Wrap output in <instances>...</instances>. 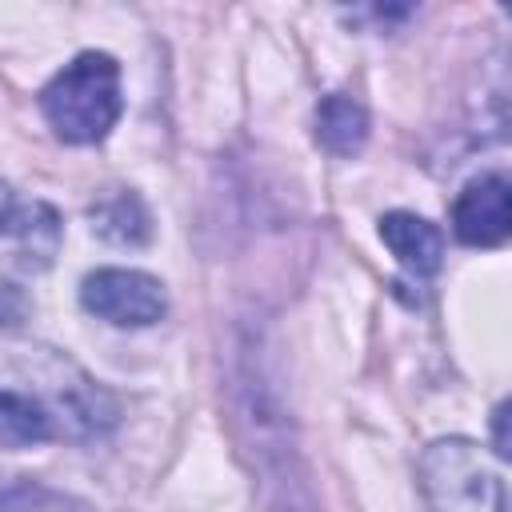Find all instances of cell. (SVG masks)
<instances>
[{
  "mask_svg": "<svg viewBox=\"0 0 512 512\" xmlns=\"http://www.w3.org/2000/svg\"><path fill=\"white\" fill-rule=\"evenodd\" d=\"M44 120L68 144H96L120 116V64L108 52H80L40 92Z\"/></svg>",
  "mask_w": 512,
  "mask_h": 512,
  "instance_id": "6da1fadb",
  "label": "cell"
},
{
  "mask_svg": "<svg viewBox=\"0 0 512 512\" xmlns=\"http://www.w3.org/2000/svg\"><path fill=\"white\" fill-rule=\"evenodd\" d=\"M428 512H504V480L480 444L448 436L420 456Z\"/></svg>",
  "mask_w": 512,
  "mask_h": 512,
  "instance_id": "7a4b0ae2",
  "label": "cell"
},
{
  "mask_svg": "<svg viewBox=\"0 0 512 512\" xmlns=\"http://www.w3.org/2000/svg\"><path fill=\"white\" fill-rule=\"evenodd\" d=\"M80 304L116 324V328H148L164 316L168 308V296L160 288L156 276L148 272H136V268H100V272H88L84 284H80Z\"/></svg>",
  "mask_w": 512,
  "mask_h": 512,
  "instance_id": "3957f363",
  "label": "cell"
},
{
  "mask_svg": "<svg viewBox=\"0 0 512 512\" xmlns=\"http://www.w3.org/2000/svg\"><path fill=\"white\" fill-rule=\"evenodd\" d=\"M512 228V188L508 176L484 172L464 184V192L452 204V232L456 240L472 248H492L508 236Z\"/></svg>",
  "mask_w": 512,
  "mask_h": 512,
  "instance_id": "277c9868",
  "label": "cell"
},
{
  "mask_svg": "<svg viewBox=\"0 0 512 512\" xmlns=\"http://www.w3.org/2000/svg\"><path fill=\"white\" fill-rule=\"evenodd\" d=\"M0 232L12 236L24 256L48 264L60 248V216L44 200H20L8 184H0Z\"/></svg>",
  "mask_w": 512,
  "mask_h": 512,
  "instance_id": "5b68a950",
  "label": "cell"
},
{
  "mask_svg": "<svg viewBox=\"0 0 512 512\" xmlns=\"http://www.w3.org/2000/svg\"><path fill=\"white\" fill-rule=\"evenodd\" d=\"M380 240L416 276H432L444 260V232L416 212H388L380 220Z\"/></svg>",
  "mask_w": 512,
  "mask_h": 512,
  "instance_id": "8992f818",
  "label": "cell"
},
{
  "mask_svg": "<svg viewBox=\"0 0 512 512\" xmlns=\"http://www.w3.org/2000/svg\"><path fill=\"white\" fill-rule=\"evenodd\" d=\"M312 124H316L320 148L332 152V156H352V152H360L364 140H368V112H364L352 96H344V92L324 96V100L316 104V120H312Z\"/></svg>",
  "mask_w": 512,
  "mask_h": 512,
  "instance_id": "52a82bcc",
  "label": "cell"
},
{
  "mask_svg": "<svg viewBox=\"0 0 512 512\" xmlns=\"http://www.w3.org/2000/svg\"><path fill=\"white\" fill-rule=\"evenodd\" d=\"M92 232L108 244L136 248L152 236V216L136 192H112L92 208Z\"/></svg>",
  "mask_w": 512,
  "mask_h": 512,
  "instance_id": "ba28073f",
  "label": "cell"
},
{
  "mask_svg": "<svg viewBox=\"0 0 512 512\" xmlns=\"http://www.w3.org/2000/svg\"><path fill=\"white\" fill-rule=\"evenodd\" d=\"M52 436V416L20 392L0 388V444L4 448H32Z\"/></svg>",
  "mask_w": 512,
  "mask_h": 512,
  "instance_id": "9c48e42d",
  "label": "cell"
},
{
  "mask_svg": "<svg viewBox=\"0 0 512 512\" xmlns=\"http://www.w3.org/2000/svg\"><path fill=\"white\" fill-rule=\"evenodd\" d=\"M0 512H88V508L44 484H12L0 492Z\"/></svg>",
  "mask_w": 512,
  "mask_h": 512,
  "instance_id": "30bf717a",
  "label": "cell"
},
{
  "mask_svg": "<svg viewBox=\"0 0 512 512\" xmlns=\"http://www.w3.org/2000/svg\"><path fill=\"white\" fill-rule=\"evenodd\" d=\"M24 312H28V300L12 284H0V328H20Z\"/></svg>",
  "mask_w": 512,
  "mask_h": 512,
  "instance_id": "8fae6325",
  "label": "cell"
},
{
  "mask_svg": "<svg viewBox=\"0 0 512 512\" xmlns=\"http://www.w3.org/2000/svg\"><path fill=\"white\" fill-rule=\"evenodd\" d=\"M504 412H508V408L500 404V408H496V452H500V456L508 452V448H504V444H508V440H504Z\"/></svg>",
  "mask_w": 512,
  "mask_h": 512,
  "instance_id": "7c38bea8",
  "label": "cell"
}]
</instances>
